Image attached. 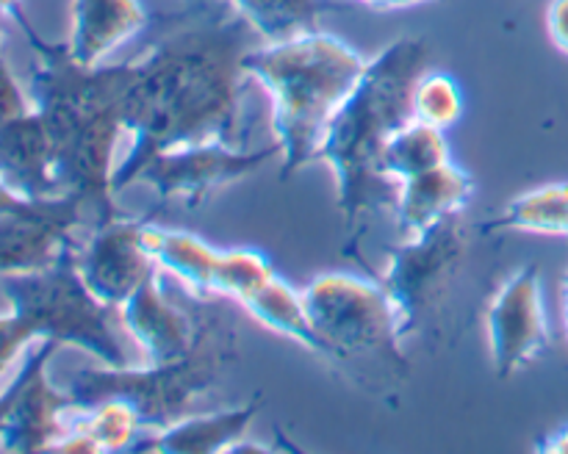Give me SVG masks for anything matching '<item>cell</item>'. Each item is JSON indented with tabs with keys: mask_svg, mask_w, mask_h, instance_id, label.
<instances>
[{
	"mask_svg": "<svg viewBox=\"0 0 568 454\" xmlns=\"http://www.w3.org/2000/svg\"><path fill=\"white\" fill-rule=\"evenodd\" d=\"M264 39L231 0L189 3L166 17L153 42L133 59L125 97L131 149L116 161L111 188L133 186L155 153L189 144L222 142L250 147L255 125L247 111L250 78L244 59Z\"/></svg>",
	"mask_w": 568,
	"mask_h": 454,
	"instance_id": "1",
	"label": "cell"
},
{
	"mask_svg": "<svg viewBox=\"0 0 568 454\" xmlns=\"http://www.w3.org/2000/svg\"><path fill=\"white\" fill-rule=\"evenodd\" d=\"M20 28L37 53L31 100L53 138L61 192L83 205L89 227H94L120 214L111 177L116 144L125 133L133 61L87 66L72 59L67 42H48L31 22Z\"/></svg>",
	"mask_w": 568,
	"mask_h": 454,
	"instance_id": "2",
	"label": "cell"
},
{
	"mask_svg": "<svg viewBox=\"0 0 568 454\" xmlns=\"http://www.w3.org/2000/svg\"><path fill=\"white\" fill-rule=\"evenodd\" d=\"M430 50L419 37H403L383 48L361 75L358 86L331 122L320 161L331 164L344 219V255L369 269L364 238L375 216L394 214L399 183L383 172V153L394 131L410 120V89L427 70Z\"/></svg>",
	"mask_w": 568,
	"mask_h": 454,
	"instance_id": "3",
	"label": "cell"
},
{
	"mask_svg": "<svg viewBox=\"0 0 568 454\" xmlns=\"http://www.w3.org/2000/svg\"><path fill=\"white\" fill-rule=\"evenodd\" d=\"M244 66L272 100V133L281 144L286 180L320 161L331 122L358 86L366 61L353 44L316 28L283 42L255 44Z\"/></svg>",
	"mask_w": 568,
	"mask_h": 454,
	"instance_id": "4",
	"label": "cell"
},
{
	"mask_svg": "<svg viewBox=\"0 0 568 454\" xmlns=\"http://www.w3.org/2000/svg\"><path fill=\"white\" fill-rule=\"evenodd\" d=\"M320 354L369 391L399 388L408 376L397 316L377 277L325 271L303 288Z\"/></svg>",
	"mask_w": 568,
	"mask_h": 454,
	"instance_id": "5",
	"label": "cell"
},
{
	"mask_svg": "<svg viewBox=\"0 0 568 454\" xmlns=\"http://www.w3.org/2000/svg\"><path fill=\"white\" fill-rule=\"evenodd\" d=\"M225 321V313L216 310L200 347L186 358L172 363H100L75 371L67 391L78 407L105 396H122L136 407L150 432L164 430L172 421L194 413L197 404L220 388L227 365L236 358V338Z\"/></svg>",
	"mask_w": 568,
	"mask_h": 454,
	"instance_id": "6",
	"label": "cell"
},
{
	"mask_svg": "<svg viewBox=\"0 0 568 454\" xmlns=\"http://www.w3.org/2000/svg\"><path fill=\"white\" fill-rule=\"evenodd\" d=\"M0 293L37 341H55L92 354L103 365L136 363L131 336L120 321V310L100 302L75 266V247L67 249L48 269L0 277Z\"/></svg>",
	"mask_w": 568,
	"mask_h": 454,
	"instance_id": "7",
	"label": "cell"
},
{
	"mask_svg": "<svg viewBox=\"0 0 568 454\" xmlns=\"http://www.w3.org/2000/svg\"><path fill=\"white\" fill-rule=\"evenodd\" d=\"M469 244L471 227L464 214H455L388 249V264L377 280L388 293L403 341L425 336L438 324L449 291L464 271Z\"/></svg>",
	"mask_w": 568,
	"mask_h": 454,
	"instance_id": "8",
	"label": "cell"
},
{
	"mask_svg": "<svg viewBox=\"0 0 568 454\" xmlns=\"http://www.w3.org/2000/svg\"><path fill=\"white\" fill-rule=\"evenodd\" d=\"M59 352L55 341H37L17 374L0 391V452L55 448L75 410L70 391L55 388L48 365Z\"/></svg>",
	"mask_w": 568,
	"mask_h": 454,
	"instance_id": "9",
	"label": "cell"
},
{
	"mask_svg": "<svg viewBox=\"0 0 568 454\" xmlns=\"http://www.w3.org/2000/svg\"><path fill=\"white\" fill-rule=\"evenodd\" d=\"M281 155V144L270 147H231L222 142L155 153L136 172V180L153 188L161 199H178L186 208H200L220 188L244 180Z\"/></svg>",
	"mask_w": 568,
	"mask_h": 454,
	"instance_id": "10",
	"label": "cell"
},
{
	"mask_svg": "<svg viewBox=\"0 0 568 454\" xmlns=\"http://www.w3.org/2000/svg\"><path fill=\"white\" fill-rule=\"evenodd\" d=\"M486 332L499 380H508L547 354L552 332L538 264H525L494 291L486 308Z\"/></svg>",
	"mask_w": 568,
	"mask_h": 454,
	"instance_id": "11",
	"label": "cell"
},
{
	"mask_svg": "<svg viewBox=\"0 0 568 454\" xmlns=\"http://www.w3.org/2000/svg\"><path fill=\"white\" fill-rule=\"evenodd\" d=\"M216 310L178 302L166 291L164 271H153L122 302L120 321L144 363H172L200 347Z\"/></svg>",
	"mask_w": 568,
	"mask_h": 454,
	"instance_id": "12",
	"label": "cell"
},
{
	"mask_svg": "<svg viewBox=\"0 0 568 454\" xmlns=\"http://www.w3.org/2000/svg\"><path fill=\"white\" fill-rule=\"evenodd\" d=\"M144 219L116 214L92 227L87 241L75 244V266L89 291L109 308H122L159 264L142 241Z\"/></svg>",
	"mask_w": 568,
	"mask_h": 454,
	"instance_id": "13",
	"label": "cell"
},
{
	"mask_svg": "<svg viewBox=\"0 0 568 454\" xmlns=\"http://www.w3.org/2000/svg\"><path fill=\"white\" fill-rule=\"evenodd\" d=\"M87 225V210L70 194L0 214V277L48 269L75 247V233Z\"/></svg>",
	"mask_w": 568,
	"mask_h": 454,
	"instance_id": "14",
	"label": "cell"
},
{
	"mask_svg": "<svg viewBox=\"0 0 568 454\" xmlns=\"http://www.w3.org/2000/svg\"><path fill=\"white\" fill-rule=\"evenodd\" d=\"M0 180L33 203L67 197L55 175L53 138L37 109L0 127Z\"/></svg>",
	"mask_w": 568,
	"mask_h": 454,
	"instance_id": "15",
	"label": "cell"
},
{
	"mask_svg": "<svg viewBox=\"0 0 568 454\" xmlns=\"http://www.w3.org/2000/svg\"><path fill=\"white\" fill-rule=\"evenodd\" d=\"M475 194L477 180L471 177V172L449 161V164L399 183L394 219H397L399 230L410 236V233L427 230L447 216L464 214Z\"/></svg>",
	"mask_w": 568,
	"mask_h": 454,
	"instance_id": "16",
	"label": "cell"
},
{
	"mask_svg": "<svg viewBox=\"0 0 568 454\" xmlns=\"http://www.w3.org/2000/svg\"><path fill=\"white\" fill-rule=\"evenodd\" d=\"M150 25L139 0H72L67 50L87 66L105 64L111 53Z\"/></svg>",
	"mask_w": 568,
	"mask_h": 454,
	"instance_id": "17",
	"label": "cell"
},
{
	"mask_svg": "<svg viewBox=\"0 0 568 454\" xmlns=\"http://www.w3.org/2000/svg\"><path fill=\"white\" fill-rule=\"evenodd\" d=\"M261 399L239 404L231 410H211V413H189L172 421L164 430L148 432L139 441L136 452H164V454H216L233 452L236 443L244 441L250 424L255 421Z\"/></svg>",
	"mask_w": 568,
	"mask_h": 454,
	"instance_id": "18",
	"label": "cell"
},
{
	"mask_svg": "<svg viewBox=\"0 0 568 454\" xmlns=\"http://www.w3.org/2000/svg\"><path fill=\"white\" fill-rule=\"evenodd\" d=\"M142 241L150 258L159 264L161 271L178 277L197 299H214L216 266H220L222 249L200 238L197 233L175 230V227L144 221Z\"/></svg>",
	"mask_w": 568,
	"mask_h": 454,
	"instance_id": "19",
	"label": "cell"
},
{
	"mask_svg": "<svg viewBox=\"0 0 568 454\" xmlns=\"http://www.w3.org/2000/svg\"><path fill=\"white\" fill-rule=\"evenodd\" d=\"M242 308L247 310L255 321H261L266 330L292 338V341L303 343L305 349L320 354L322 343L314 330V321H311L303 291H297V288H294L286 277L277 275V271L264 282V286L255 288V291L244 299Z\"/></svg>",
	"mask_w": 568,
	"mask_h": 454,
	"instance_id": "20",
	"label": "cell"
},
{
	"mask_svg": "<svg viewBox=\"0 0 568 454\" xmlns=\"http://www.w3.org/2000/svg\"><path fill=\"white\" fill-rule=\"evenodd\" d=\"M67 432H78L87 437L94 452H125V448L136 452L139 441L150 430L128 399L105 396L92 404H83V407L75 404Z\"/></svg>",
	"mask_w": 568,
	"mask_h": 454,
	"instance_id": "21",
	"label": "cell"
},
{
	"mask_svg": "<svg viewBox=\"0 0 568 454\" xmlns=\"http://www.w3.org/2000/svg\"><path fill=\"white\" fill-rule=\"evenodd\" d=\"M519 230L536 236L568 238V180L544 183L510 199L494 219L483 225V233Z\"/></svg>",
	"mask_w": 568,
	"mask_h": 454,
	"instance_id": "22",
	"label": "cell"
},
{
	"mask_svg": "<svg viewBox=\"0 0 568 454\" xmlns=\"http://www.w3.org/2000/svg\"><path fill=\"white\" fill-rule=\"evenodd\" d=\"M349 0H231L233 9L264 42H283L320 28L322 14L344 9Z\"/></svg>",
	"mask_w": 568,
	"mask_h": 454,
	"instance_id": "23",
	"label": "cell"
},
{
	"mask_svg": "<svg viewBox=\"0 0 568 454\" xmlns=\"http://www.w3.org/2000/svg\"><path fill=\"white\" fill-rule=\"evenodd\" d=\"M449 161H453V153H449L447 131H438L419 120H408L388 138L386 153H383V172L392 180L403 183L422 172L449 164Z\"/></svg>",
	"mask_w": 568,
	"mask_h": 454,
	"instance_id": "24",
	"label": "cell"
},
{
	"mask_svg": "<svg viewBox=\"0 0 568 454\" xmlns=\"http://www.w3.org/2000/svg\"><path fill=\"white\" fill-rule=\"evenodd\" d=\"M464 116V89L449 72H422L410 89V120L449 131Z\"/></svg>",
	"mask_w": 568,
	"mask_h": 454,
	"instance_id": "25",
	"label": "cell"
},
{
	"mask_svg": "<svg viewBox=\"0 0 568 454\" xmlns=\"http://www.w3.org/2000/svg\"><path fill=\"white\" fill-rule=\"evenodd\" d=\"M275 266L266 258L261 249L253 247H233L222 249L220 266H216V280H214V293L225 299H236L239 305L255 291V288L264 286L272 275H275Z\"/></svg>",
	"mask_w": 568,
	"mask_h": 454,
	"instance_id": "26",
	"label": "cell"
},
{
	"mask_svg": "<svg viewBox=\"0 0 568 454\" xmlns=\"http://www.w3.org/2000/svg\"><path fill=\"white\" fill-rule=\"evenodd\" d=\"M33 341H37L33 330L14 313V310L0 313V376L9 371V365L17 363L22 349Z\"/></svg>",
	"mask_w": 568,
	"mask_h": 454,
	"instance_id": "27",
	"label": "cell"
},
{
	"mask_svg": "<svg viewBox=\"0 0 568 454\" xmlns=\"http://www.w3.org/2000/svg\"><path fill=\"white\" fill-rule=\"evenodd\" d=\"M31 109H33L31 94L22 92L20 81L14 78L11 66L6 64V55L3 50H0V127H3L6 122L17 120V116L28 114Z\"/></svg>",
	"mask_w": 568,
	"mask_h": 454,
	"instance_id": "28",
	"label": "cell"
},
{
	"mask_svg": "<svg viewBox=\"0 0 568 454\" xmlns=\"http://www.w3.org/2000/svg\"><path fill=\"white\" fill-rule=\"evenodd\" d=\"M547 33L549 42L568 55V0H552L547 6Z\"/></svg>",
	"mask_w": 568,
	"mask_h": 454,
	"instance_id": "29",
	"label": "cell"
},
{
	"mask_svg": "<svg viewBox=\"0 0 568 454\" xmlns=\"http://www.w3.org/2000/svg\"><path fill=\"white\" fill-rule=\"evenodd\" d=\"M28 205H33V199L20 197V194L11 192L3 180H0V214H14V210H26Z\"/></svg>",
	"mask_w": 568,
	"mask_h": 454,
	"instance_id": "30",
	"label": "cell"
},
{
	"mask_svg": "<svg viewBox=\"0 0 568 454\" xmlns=\"http://www.w3.org/2000/svg\"><path fill=\"white\" fill-rule=\"evenodd\" d=\"M538 448L547 454H568V424L560 426V430L549 432V435L538 443Z\"/></svg>",
	"mask_w": 568,
	"mask_h": 454,
	"instance_id": "31",
	"label": "cell"
},
{
	"mask_svg": "<svg viewBox=\"0 0 568 454\" xmlns=\"http://www.w3.org/2000/svg\"><path fill=\"white\" fill-rule=\"evenodd\" d=\"M349 3L369 6V9H377V11H392V9H410V6H419V3H433V0H349Z\"/></svg>",
	"mask_w": 568,
	"mask_h": 454,
	"instance_id": "32",
	"label": "cell"
},
{
	"mask_svg": "<svg viewBox=\"0 0 568 454\" xmlns=\"http://www.w3.org/2000/svg\"><path fill=\"white\" fill-rule=\"evenodd\" d=\"M0 14L6 17V20H14L17 25H26L28 17L26 11H22L20 0H0Z\"/></svg>",
	"mask_w": 568,
	"mask_h": 454,
	"instance_id": "33",
	"label": "cell"
},
{
	"mask_svg": "<svg viewBox=\"0 0 568 454\" xmlns=\"http://www.w3.org/2000/svg\"><path fill=\"white\" fill-rule=\"evenodd\" d=\"M560 313H564V330L568 341V269L564 275V282H560Z\"/></svg>",
	"mask_w": 568,
	"mask_h": 454,
	"instance_id": "34",
	"label": "cell"
},
{
	"mask_svg": "<svg viewBox=\"0 0 568 454\" xmlns=\"http://www.w3.org/2000/svg\"><path fill=\"white\" fill-rule=\"evenodd\" d=\"M186 3H211V0H186Z\"/></svg>",
	"mask_w": 568,
	"mask_h": 454,
	"instance_id": "35",
	"label": "cell"
}]
</instances>
